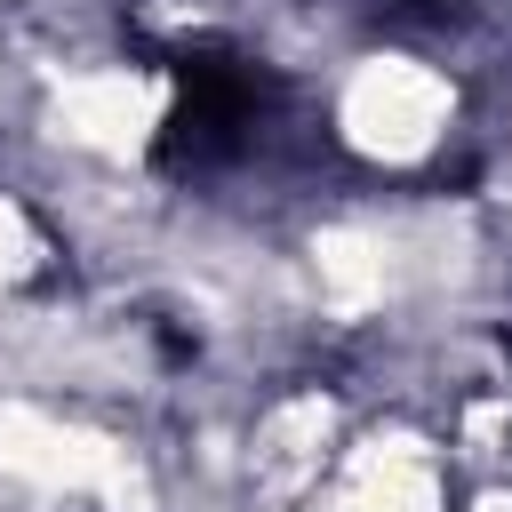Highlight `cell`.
Listing matches in <instances>:
<instances>
[{"mask_svg": "<svg viewBox=\"0 0 512 512\" xmlns=\"http://www.w3.org/2000/svg\"><path fill=\"white\" fill-rule=\"evenodd\" d=\"M24 256H32V240H24V224L0 208V280H8V272H24Z\"/></svg>", "mask_w": 512, "mask_h": 512, "instance_id": "277c9868", "label": "cell"}, {"mask_svg": "<svg viewBox=\"0 0 512 512\" xmlns=\"http://www.w3.org/2000/svg\"><path fill=\"white\" fill-rule=\"evenodd\" d=\"M320 288L336 296V304H376L384 296V280H392V248L376 240V232H320Z\"/></svg>", "mask_w": 512, "mask_h": 512, "instance_id": "3957f363", "label": "cell"}, {"mask_svg": "<svg viewBox=\"0 0 512 512\" xmlns=\"http://www.w3.org/2000/svg\"><path fill=\"white\" fill-rule=\"evenodd\" d=\"M56 120H64V136L88 144V152H128V144L152 128V88L128 80V72H88V80H72V88L56 96Z\"/></svg>", "mask_w": 512, "mask_h": 512, "instance_id": "7a4b0ae2", "label": "cell"}, {"mask_svg": "<svg viewBox=\"0 0 512 512\" xmlns=\"http://www.w3.org/2000/svg\"><path fill=\"white\" fill-rule=\"evenodd\" d=\"M440 120H448V88H440L424 64H408V56H376V64H360L352 88H344V128H352L360 152L416 160V152L440 136Z\"/></svg>", "mask_w": 512, "mask_h": 512, "instance_id": "6da1fadb", "label": "cell"}]
</instances>
